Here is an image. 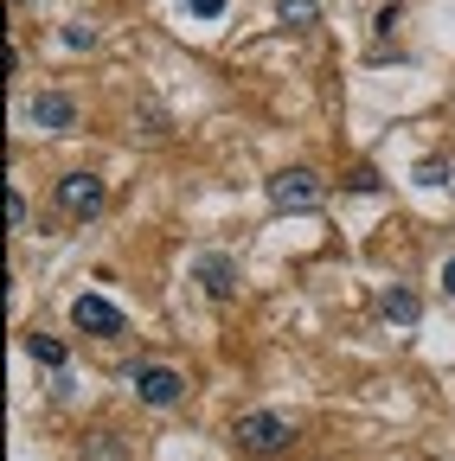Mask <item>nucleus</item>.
Here are the masks:
<instances>
[{
	"label": "nucleus",
	"instance_id": "1",
	"mask_svg": "<svg viewBox=\"0 0 455 461\" xmlns=\"http://www.w3.org/2000/svg\"><path fill=\"white\" fill-rule=\"evenodd\" d=\"M289 442H296L289 417H276V411H250V417H238V448H244V455H276V448H289Z\"/></svg>",
	"mask_w": 455,
	"mask_h": 461
},
{
	"label": "nucleus",
	"instance_id": "9",
	"mask_svg": "<svg viewBox=\"0 0 455 461\" xmlns=\"http://www.w3.org/2000/svg\"><path fill=\"white\" fill-rule=\"evenodd\" d=\"M385 314H391V321H405V327H411V321L423 314V302L411 295V288H385Z\"/></svg>",
	"mask_w": 455,
	"mask_h": 461
},
{
	"label": "nucleus",
	"instance_id": "11",
	"mask_svg": "<svg viewBox=\"0 0 455 461\" xmlns=\"http://www.w3.org/2000/svg\"><path fill=\"white\" fill-rule=\"evenodd\" d=\"M411 180H417V186H442V180H449V160H417Z\"/></svg>",
	"mask_w": 455,
	"mask_h": 461
},
{
	"label": "nucleus",
	"instance_id": "17",
	"mask_svg": "<svg viewBox=\"0 0 455 461\" xmlns=\"http://www.w3.org/2000/svg\"><path fill=\"white\" fill-rule=\"evenodd\" d=\"M14 7H26V0H14Z\"/></svg>",
	"mask_w": 455,
	"mask_h": 461
},
{
	"label": "nucleus",
	"instance_id": "13",
	"mask_svg": "<svg viewBox=\"0 0 455 461\" xmlns=\"http://www.w3.org/2000/svg\"><path fill=\"white\" fill-rule=\"evenodd\" d=\"M65 45H71V51H90L96 32H90V26H65Z\"/></svg>",
	"mask_w": 455,
	"mask_h": 461
},
{
	"label": "nucleus",
	"instance_id": "3",
	"mask_svg": "<svg viewBox=\"0 0 455 461\" xmlns=\"http://www.w3.org/2000/svg\"><path fill=\"white\" fill-rule=\"evenodd\" d=\"M129 384H135L141 403H154V411H167V403L187 397V378L174 366H129Z\"/></svg>",
	"mask_w": 455,
	"mask_h": 461
},
{
	"label": "nucleus",
	"instance_id": "5",
	"mask_svg": "<svg viewBox=\"0 0 455 461\" xmlns=\"http://www.w3.org/2000/svg\"><path fill=\"white\" fill-rule=\"evenodd\" d=\"M59 205H65L71 218H96V212L109 205V186L96 180V173H65V180H59Z\"/></svg>",
	"mask_w": 455,
	"mask_h": 461
},
{
	"label": "nucleus",
	"instance_id": "2",
	"mask_svg": "<svg viewBox=\"0 0 455 461\" xmlns=\"http://www.w3.org/2000/svg\"><path fill=\"white\" fill-rule=\"evenodd\" d=\"M321 199H327V186L314 180L308 167H289V173H276V180H269V205L276 212H314Z\"/></svg>",
	"mask_w": 455,
	"mask_h": 461
},
{
	"label": "nucleus",
	"instance_id": "7",
	"mask_svg": "<svg viewBox=\"0 0 455 461\" xmlns=\"http://www.w3.org/2000/svg\"><path fill=\"white\" fill-rule=\"evenodd\" d=\"M199 282H205L212 302H232V295H238V263L224 257V250H205V257H199Z\"/></svg>",
	"mask_w": 455,
	"mask_h": 461
},
{
	"label": "nucleus",
	"instance_id": "10",
	"mask_svg": "<svg viewBox=\"0 0 455 461\" xmlns=\"http://www.w3.org/2000/svg\"><path fill=\"white\" fill-rule=\"evenodd\" d=\"M276 20H282V26H314L321 7H314V0H276Z\"/></svg>",
	"mask_w": 455,
	"mask_h": 461
},
{
	"label": "nucleus",
	"instance_id": "6",
	"mask_svg": "<svg viewBox=\"0 0 455 461\" xmlns=\"http://www.w3.org/2000/svg\"><path fill=\"white\" fill-rule=\"evenodd\" d=\"M20 115H26L32 129H51V135H59V129H71V122H77V103H71V96H59V90H45V96H32Z\"/></svg>",
	"mask_w": 455,
	"mask_h": 461
},
{
	"label": "nucleus",
	"instance_id": "4",
	"mask_svg": "<svg viewBox=\"0 0 455 461\" xmlns=\"http://www.w3.org/2000/svg\"><path fill=\"white\" fill-rule=\"evenodd\" d=\"M71 327H77V333H90V339H116L129 321H123V308H116V302H103V295H77V302H71Z\"/></svg>",
	"mask_w": 455,
	"mask_h": 461
},
{
	"label": "nucleus",
	"instance_id": "15",
	"mask_svg": "<svg viewBox=\"0 0 455 461\" xmlns=\"http://www.w3.org/2000/svg\"><path fill=\"white\" fill-rule=\"evenodd\" d=\"M7 224L26 230V199H20V193H7Z\"/></svg>",
	"mask_w": 455,
	"mask_h": 461
},
{
	"label": "nucleus",
	"instance_id": "12",
	"mask_svg": "<svg viewBox=\"0 0 455 461\" xmlns=\"http://www.w3.org/2000/svg\"><path fill=\"white\" fill-rule=\"evenodd\" d=\"M347 186H353V193H378V173H372V167H353Z\"/></svg>",
	"mask_w": 455,
	"mask_h": 461
},
{
	"label": "nucleus",
	"instance_id": "14",
	"mask_svg": "<svg viewBox=\"0 0 455 461\" xmlns=\"http://www.w3.org/2000/svg\"><path fill=\"white\" fill-rule=\"evenodd\" d=\"M187 14H193V20H218V14H224V0H187Z\"/></svg>",
	"mask_w": 455,
	"mask_h": 461
},
{
	"label": "nucleus",
	"instance_id": "8",
	"mask_svg": "<svg viewBox=\"0 0 455 461\" xmlns=\"http://www.w3.org/2000/svg\"><path fill=\"white\" fill-rule=\"evenodd\" d=\"M26 353H32L39 366L59 372V366H65V339H51V333H26Z\"/></svg>",
	"mask_w": 455,
	"mask_h": 461
},
{
	"label": "nucleus",
	"instance_id": "16",
	"mask_svg": "<svg viewBox=\"0 0 455 461\" xmlns=\"http://www.w3.org/2000/svg\"><path fill=\"white\" fill-rule=\"evenodd\" d=\"M442 288H449V295H455V263H449V269H442Z\"/></svg>",
	"mask_w": 455,
	"mask_h": 461
}]
</instances>
